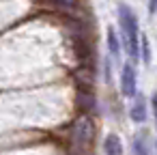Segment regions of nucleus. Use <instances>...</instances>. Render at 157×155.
Returning <instances> with one entry per match:
<instances>
[{
  "label": "nucleus",
  "mask_w": 157,
  "mask_h": 155,
  "mask_svg": "<svg viewBox=\"0 0 157 155\" xmlns=\"http://www.w3.org/2000/svg\"><path fill=\"white\" fill-rule=\"evenodd\" d=\"M118 17H121V30H123V45L129 52V56L136 60L140 56V28L133 11L125 5L118 7Z\"/></svg>",
  "instance_id": "obj_1"
},
{
  "label": "nucleus",
  "mask_w": 157,
  "mask_h": 155,
  "mask_svg": "<svg viewBox=\"0 0 157 155\" xmlns=\"http://www.w3.org/2000/svg\"><path fill=\"white\" fill-rule=\"evenodd\" d=\"M93 131H95L93 118H90V116H80V118L73 123V131H71L73 142H75L80 149H86V146L93 142Z\"/></svg>",
  "instance_id": "obj_2"
},
{
  "label": "nucleus",
  "mask_w": 157,
  "mask_h": 155,
  "mask_svg": "<svg viewBox=\"0 0 157 155\" xmlns=\"http://www.w3.org/2000/svg\"><path fill=\"white\" fill-rule=\"evenodd\" d=\"M138 91V82H136V67L131 63H125V67L121 69V93L125 97H133Z\"/></svg>",
  "instance_id": "obj_3"
},
{
  "label": "nucleus",
  "mask_w": 157,
  "mask_h": 155,
  "mask_svg": "<svg viewBox=\"0 0 157 155\" xmlns=\"http://www.w3.org/2000/svg\"><path fill=\"white\" fill-rule=\"evenodd\" d=\"M103 151H105V155H123V144H121V140H118L116 134H108L105 136Z\"/></svg>",
  "instance_id": "obj_4"
},
{
  "label": "nucleus",
  "mask_w": 157,
  "mask_h": 155,
  "mask_svg": "<svg viewBox=\"0 0 157 155\" xmlns=\"http://www.w3.org/2000/svg\"><path fill=\"white\" fill-rule=\"evenodd\" d=\"M131 121L133 123H144L146 121V106H144V99L138 97L131 106Z\"/></svg>",
  "instance_id": "obj_5"
},
{
  "label": "nucleus",
  "mask_w": 157,
  "mask_h": 155,
  "mask_svg": "<svg viewBox=\"0 0 157 155\" xmlns=\"http://www.w3.org/2000/svg\"><path fill=\"white\" fill-rule=\"evenodd\" d=\"M108 50H110L112 58H118L121 56V43H118V37H116V30L114 28H108Z\"/></svg>",
  "instance_id": "obj_6"
},
{
  "label": "nucleus",
  "mask_w": 157,
  "mask_h": 155,
  "mask_svg": "<svg viewBox=\"0 0 157 155\" xmlns=\"http://www.w3.org/2000/svg\"><path fill=\"white\" fill-rule=\"evenodd\" d=\"M133 149H136V155H148V142L144 136H138L133 140Z\"/></svg>",
  "instance_id": "obj_7"
},
{
  "label": "nucleus",
  "mask_w": 157,
  "mask_h": 155,
  "mask_svg": "<svg viewBox=\"0 0 157 155\" xmlns=\"http://www.w3.org/2000/svg\"><path fill=\"white\" fill-rule=\"evenodd\" d=\"M142 60L151 63V45H148V37L142 35Z\"/></svg>",
  "instance_id": "obj_8"
},
{
  "label": "nucleus",
  "mask_w": 157,
  "mask_h": 155,
  "mask_svg": "<svg viewBox=\"0 0 157 155\" xmlns=\"http://www.w3.org/2000/svg\"><path fill=\"white\" fill-rule=\"evenodd\" d=\"M78 97H80V101H82V106H84V108H90V110L95 108V99H93V95H86V93H80Z\"/></svg>",
  "instance_id": "obj_9"
},
{
  "label": "nucleus",
  "mask_w": 157,
  "mask_h": 155,
  "mask_svg": "<svg viewBox=\"0 0 157 155\" xmlns=\"http://www.w3.org/2000/svg\"><path fill=\"white\" fill-rule=\"evenodd\" d=\"M153 112H155V121H157V93L153 95Z\"/></svg>",
  "instance_id": "obj_10"
},
{
  "label": "nucleus",
  "mask_w": 157,
  "mask_h": 155,
  "mask_svg": "<svg viewBox=\"0 0 157 155\" xmlns=\"http://www.w3.org/2000/svg\"><path fill=\"white\" fill-rule=\"evenodd\" d=\"M155 146H157V144H155Z\"/></svg>",
  "instance_id": "obj_11"
}]
</instances>
